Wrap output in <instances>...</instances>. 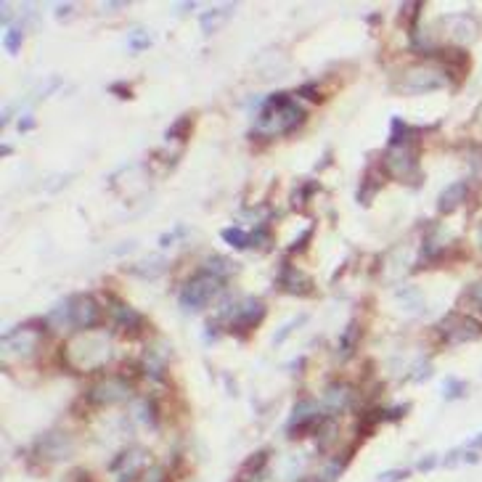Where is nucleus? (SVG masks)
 Returning <instances> with one entry per match:
<instances>
[{"label": "nucleus", "instance_id": "1", "mask_svg": "<svg viewBox=\"0 0 482 482\" xmlns=\"http://www.w3.org/2000/svg\"><path fill=\"white\" fill-rule=\"evenodd\" d=\"M307 120L305 109H302L292 93H273L265 98V106H262V114L257 117L255 127H252V138H268L278 136V133H289L294 127H300L302 122Z\"/></svg>", "mask_w": 482, "mask_h": 482}, {"label": "nucleus", "instance_id": "2", "mask_svg": "<svg viewBox=\"0 0 482 482\" xmlns=\"http://www.w3.org/2000/svg\"><path fill=\"white\" fill-rule=\"evenodd\" d=\"M101 316H104L101 302L96 300L93 294H75V297H66L61 302L59 307L51 313L48 321L53 326H64L66 323L75 332H91V329H96L101 323Z\"/></svg>", "mask_w": 482, "mask_h": 482}, {"label": "nucleus", "instance_id": "3", "mask_svg": "<svg viewBox=\"0 0 482 482\" xmlns=\"http://www.w3.org/2000/svg\"><path fill=\"white\" fill-rule=\"evenodd\" d=\"M448 85V72L443 66H432V64H413L403 69L395 77V91L403 96H424V93L440 91Z\"/></svg>", "mask_w": 482, "mask_h": 482}, {"label": "nucleus", "instance_id": "4", "mask_svg": "<svg viewBox=\"0 0 482 482\" xmlns=\"http://www.w3.org/2000/svg\"><path fill=\"white\" fill-rule=\"evenodd\" d=\"M262 318H265V302L257 297H244V300L228 305V310H223V316H220V323H226L231 334L247 337L262 323Z\"/></svg>", "mask_w": 482, "mask_h": 482}, {"label": "nucleus", "instance_id": "5", "mask_svg": "<svg viewBox=\"0 0 482 482\" xmlns=\"http://www.w3.org/2000/svg\"><path fill=\"white\" fill-rule=\"evenodd\" d=\"M223 278H217V276H212L210 271H202L196 273L194 278H188L186 281V287L181 289V307L183 310H188V313H196V310H202V307H207L215 297H217V292L223 289Z\"/></svg>", "mask_w": 482, "mask_h": 482}, {"label": "nucleus", "instance_id": "6", "mask_svg": "<svg viewBox=\"0 0 482 482\" xmlns=\"http://www.w3.org/2000/svg\"><path fill=\"white\" fill-rule=\"evenodd\" d=\"M382 170L384 175L392 181L400 183H419V154L416 146H403V149H387V154L382 157Z\"/></svg>", "mask_w": 482, "mask_h": 482}, {"label": "nucleus", "instance_id": "7", "mask_svg": "<svg viewBox=\"0 0 482 482\" xmlns=\"http://www.w3.org/2000/svg\"><path fill=\"white\" fill-rule=\"evenodd\" d=\"M437 332L448 345H467L482 337V323L467 313H448L437 323Z\"/></svg>", "mask_w": 482, "mask_h": 482}, {"label": "nucleus", "instance_id": "8", "mask_svg": "<svg viewBox=\"0 0 482 482\" xmlns=\"http://www.w3.org/2000/svg\"><path fill=\"white\" fill-rule=\"evenodd\" d=\"M323 422H326V416L318 413L316 400H313V398H302V400H297V406L292 408V419H289V424H287V435L289 437L310 435V432H318Z\"/></svg>", "mask_w": 482, "mask_h": 482}, {"label": "nucleus", "instance_id": "9", "mask_svg": "<svg viewBox=\"0 0 482 482\" xmlns=\"http://www.w3.org/2000/svg\"><path fill=\"white\" fill-rule=\"evenodd\" d=\"M133 392V384L122 377H104L98 379L91 387L88 398H91L93 406H111V403H120V400H127Z\"/></svg>", "mask_w": 482, "mask_h": 482}, {"label": "nucleus", "instance_id": "10", "mask_svg": "<svg viewBox=\"0 0 482 482\" xmlns=\"http://www.w3.org/2000/svg\"><path fill=\"white\" fill-rule=\"evenodd\" d=\"M106 302H109V316H111L114 329L122 334H127V337H138V332L146 326L143 316H141L138 310H133L127 302H122L120 297H114V294H106Z\"/></svg>", "mask_w": 482, "mask_h": 482}, {"label": "nucleus", "instance_id": "11", "mask_svg": "<svg viewBox=\"0 0 482 482\" xmlns=\"http://www.w3.org/2000/svg\"><path fill=\"white\" fill-rule=\"evenodd\" d=\"M40 342V334L35 332V323H21L16 332L3 334V350L6 352H16L21 358H30L32 352L37 350Z\"/></svg>", "mask_w": 482, "mask_h": 482}, {"label": "nucleus", "instance_id": "12", "mask_svg": "<svg viewBox=\"0 0 482 482\" xmlns=\"http://www.w3.org/2000/svg\"><path fill=\"white\" fill-rule=\"evenodd\" d=\"M276 287L281 289V292H287V294H294V297H310V294L316 292L313 281H310L300 268H294V265H289V262H281Z\"/></svg>", "mask_w": 482, "mask_h": 482}, {"label": "nucleus", "instance_id": "13", "mask_svg": "<svg viewBox=\"0 0 482 482\" xmlns=\"http://www.w3.org/2000/svg\"><path fill=\"white\" fill-rule=\"evenodd\" d=\"M149 458H151L149 451L133 445V448H127V451L122 453L120 458L111 464V469L120 472V482H136L138 474L149 467Z\"/></svg>", "mask_w": 482, "mask_h": 482}, {"label": "nucleus", "instance_id": "14", "mask_svg": "<svg viewBox=\"0 0 482 482\" xmlns=\"http://www.w3.org/2000/svg\"><path fill=\"white\" fill-rule=\"evenodd\" d=\"M443 30L448 32V37H453L456 43H472L477 37V19L469 14H451L443 19Z\"/></svg>", "mask_w": 482, "mask_h": 482}, {"label": "nucleus", "instance_id": "15", "mask_svg": "<svg viewBox=\"0 0 482 482\" xmlns=\"http://www.w3.org/2000/svg\"><path fill=\"white\" fill-rule=\"evenodd\" d=\"M352 406H355V392H352L350 384H345V382H334V384L326 387V392H323V408H326L329 413L339 416V413L350 411Z\"/></svg>", "mask_w": 482, "mask_h": 482}, {"label": "nucleus", "instance_id": "16", "mask_svg": "<svg viewBox=\"0 0 482 482\" xmlns=\"http://www.w3.org/2000/svg\"><path fill=\"white\" fill-rule=\"evenodd\" d=\"M35 451L40 453L46 461H59L72 453V440L64 432H48L35 443Z\"/></svg>", "mask_w": 482, "mask_h": 482}, {"label": "nucleus", "instance_id": "17", "mask_svg": "<svg viewBox=\"0 0 482 482\" xmlns=\"http://www.w3.org/2000/svg\"><path fill=\"white\" fill-rule=\"evenodd\" d=\"M467 194H469V186L464 181H456L451 186H445L440 191V196H437V210L443 212V215H451V212H456L464 204Z\"/></svg>", "mask_w": 482, "mask_h": 482}, {"label": "nucleus", "instance_id": "18", "mask_svg": "<svg viewBox=\"0 0 482 482\" xmlns=\"http://www.w3.org/2000/svg\"><path fill=\"white\" fill-rule=\"evenodd\" d=\"M233 8H236V3L217 6V8L207 11V14L199 19V21H202V32H204V35H215V32L220 30V27H223V24L228 21V16H231V11H233Z\"/></svg>", "mask_w": 482, "mask_h": 482}, {"label": "nucleus", "instance_id": "19", "mask_svg": "<svg viewBox=\"0 0 482 482\" xmlns=\"http://www.w3.org/2000/svg\"><path fill=\"white\" fill-rule=\"evenodd\" d=\"M413 138H416V130H413V127H408L406 120L392 117V133H390V146H392V149L416 146V143H413Z\"/></svg>", "mask_w": 482, "mask_h": 482}, {"label": "nucleus", "instance_id": "20", "mask_svg": "<svg viewBox=\"0 0 482 482\" xmlns=\"http://www.w3.org/2000/svg\"><path fill=\"white\" fill-rule=\"evenodd\" d=\"M133 416H136V422L143 424V427H157V419H159L157 403H154L151 398H138L136 403H133Z\"/></svg>", "mask_w": 482, "mask_h": 482}, {"label": "nucleus", "instance_id": "21", "mask_svg": "<svg viewBox=\"0 0 482 482\" xmlns=\"http://www.w3.org/2000/svg\"><path fill=\"white\" fill-rule=\"evenodd\" d=\"M141 371L149 379H165V374H167L165 355H157L154 350H149V352L141 358Z\"/></svg>", "mask_w": 482, "mask_h": 482}, {"label": "nucleus", "instance_id": "22", "mask_svg": "<svg viewBox=\"0 0 482 482\" xmlns=\"http://www.w3.org/2000/svg\"><path fill=\"white\" fill-rule=\"evenodd\" d=\"M236 262L233 260H228V257H210L207 262H204V271H210L212 276H217V278H223V281H228V276H233L236 273Z\"/></svg>", "mask_w": 482, "mask_h": 482}, {"label": "nucleus", "instance_id": "23", "mask_svg": "<svg viewBox=\"0 0 482 482\" xmlns=\"http://www.w3.org/2000/svg\"><path fill=\"white\" fill-rule=\"evenodd\" d=\"M358 339H361V326L352 321V323H347L345 334H342V339H339V355H342V358H350L355 345H358Z\"/></svg>", "mask_w": 482, "mask_h": 482}, {"label": "nucleus", "instance_id": "24", "mask_svg": "<svg viewBox=\"0 0 482 482\" xmlns=\"http://www.w3.org/2000/svg\"><path fill=\"white\" fill-rule=\"evenodd\" d=\"M21 43H24V30H21V24H8V27H6V37H3L6 53H11V56H19V51H21Z\"/></svg>", "mask_w": 482, "mask_h": 482}, {"label": "nucleus", "instance_id": "25", "mask_svg": "<svg viewBox=\"0 0 482 482\" xmlns=\"http://www.w3.org/2000/svg\"><path fill=\"white\" fill-rule=\"evenodd\" d=\"M377 191H379V178L374 175V170H368V172L363 175L361 188H358V202H361V204H368V202H371V194H377Z\"/></svg>", "mask_w": 482, "mask_h": 482}, {"label": "nucleus", "instance_id": "26", "mask_svg": "<svg viewBox=\"0 0 482 482\" xmlns=\"http://www.w3.org/2000/svg\"><path fill=\"white\" fill-rule=\"evenodd\" d=\"M220 239L231 244L233 249H244V247H249V233L247 231H241V228H223L220 231Z\"/></svg>", "mask_w": 482, "mask_h": 482}, {"label": "nucleus", "instance_id": "27", "mask_svg": "<svg viewBox=\"0 0 482 482\" xmlns=\"http://www.w3.org/2000/svg\"><path fill=\"white\" fill-rule=\"evenodd\" d=\"M464 392H467V382H461V379H456V377L443 379V398H445V400H458Z\"/></svg>", "mask_w": 482, "mask_h": 482}, {"label": "nucleus", "instance_id": "28", "mask_svg": "<svg viewBox=\"0 0 482 482\" xmlns=\"http://www.w3.org/2000/svg\"><path fill=\"white\" fill-rule=\"evenodd\" d=\"M151 46V37H149V32L146 30H133L130 35H127V48L133 51V53H141V51H146V48Z\"/></svg>", "mask_w": 482, "mask_h": 482}, {"label": "nucleus", "instance_id": "29", "mask_svg": "<svg viewBox=\"0 0 482 482\" xmlns=\"http://www.w3.org/2000/svg\"><path fill=\"white\" fill-rule=\"evenodd\" d=\"M347 458H350V453L339 456V458H332V464L326 467V472H323V477H321V480H323V482H337V480H339V474L347 469Z\"/></svg>", "mask_w": 482, "mask_h": 482}, {"label": "nucleus", "instance_id": "30", "mask_svg": "<svg viewBox=\"0 0 482 482\" xmlns=\"http://www.w3.org/2000/svg\"><path fill=\"white\" fill-rule=\"evenodd\" d=\"M136 482H167V469L162 464H149L138 474Z\"/></svg>", "mask_w": 482, "mask_h": 482}, {"label": "nucleus", "instance_id": "31", "mask_svg": "<svg viewBox=\"0 0 482 482\" xmlns=\"http://www.w3.org/2000/svg\"><path fill=\"white\" fill-rule=\"evenodd\" d=\"M271 231L265 226H257L249 231V247H257V249H268L271 247Z\"/></svg>", "mask_w": 482, "mask_h": 482}, {"label": "nucleus", "instance_id": "32", "mask_svg": "<svg viewBox=\"0 0 482 482\" xmlns=\"http://www.w3.org/2000/svg\"><path fill=\"white\" fill-rule=\"evenodd\" d=\"M188 130H191V117H178L175 125L167 130V141H186Z\"/></svg>", "mask_w": 482, "mask_h": 482}, {"label": "nucleus", "instance_id": "33", "mask_svg": "<svg viewBox=\"0 0 482 482\" xmlns=\"http://www.w3.org/2000/svg\"><path fill=\"white\" fill-rule=\"evenodd\" d=\"M268 458H271V451H257L255 456H249L247 458V464H244V469L249 472V474H257V472H262L265 469V464H268Z\"/></svg>", "mask_w": 482, "mask_h": 482}, {"label": "nucleus", "instance_id": "34", "mask_svg": "<svg viewBox=\"0 0 482 482\" xmlns=\"http://www.w3.org/2000/svg\"><path fill=\"white\" fill-rule=\"evenodd\" d=\"M398 300L403 302L408 310H419L422 307V292L419 289H400L398 292Z\"/></svg>", "mask_w": 482, "mask_h": 482}, {"label": "nucleus", "instance_id": "35", "mask_svg": "<svg viewBox=\"0 0 482 482\" xmlns=\"http://www.w3.org/2000/svg\"><path fill=\"white\" fill-rule=\"evenodd\" d=\"M408 411H411V406H408V403H403V406L384 408V411H382V422H400Z\"/></svg>", "mask_w": 482, "mask_h": 482}, {"label": "nucleus", "instance_id": "36", "mask_svg": "<svg viewBox=\"0 0 482 482\" xmlns=\"http://www.w3.org/2000/svg\"><path fill=\"white\" fill-rule=\"evenodd\" d=\"M408 477H411V469H390V472H382L377 482H403Z\"/></svg>", "mask_w": 482, "mask_h": 482}, {"label": "nucleus", "instance_id": "37", "mask_svg": "<svg viewBox=\"0 0 482 482\" xmlns=\"http://www.w3.org/2000/svg\"><path fill=\"white\" fill-rule=\"evenodd\" d=\"M297 96L307 98V101H313V104H323V96H321L313 85H300V88H297Z\"/></svg>", "mask_w": 482, "mask_h": 482}, {"label": "nucleus", "instance_id": "38", "mask_svg": "<svg viewBox=\"0 0 482 482\" xmlns=\"http://www.w3.org/2000/svg\"><path fill=\"white\" fill-rule=\"evenodd\" d=\"M467 300L477 307V310H482V281H477V284H472L467 292Z\"/></svg>", "mask_w": 482, "mask_h": 482}, {"label": "nucleus", "instance_id": "39", "mask_svg": "<svg viewBox=\"0 0 482 482\" xmlns=\"http://www.w3.org/2000/svg\"><path fill=\"white\" fill-rule=\"evenodd\" d=\"M310 236H313V228H307V231H305V233H302V236L294 241V244H289V252H292V255H297V252H305V247H307Z\"/></svg>", "mask_w": 482, "mask_h": 482}, {"label": "nucleus", "instance_id": "40", "mask_svg": "<svg viewBox=\"0 0 482 482\" xmlns=\"http://www.w3.org/2000/svg\"><path fill=\"white\" fill-rule=\"evenodd\" d=\"M302 321H305V318L300 316V318H294L292 323H287V326H281V329H278V334H276V339H273V345H281V342H284V339L289 337V332H292L294 326H300Z\"/></svg>", "mask_w": 482, "mask_h": 482}, {"label": "nucleus", "instance_id": "41", "mask_svg": "<svg viewBox=\"0 0 482 482\" xmlns=\"http://www.w3.org/2000/svg\"><path fill=\"white\" fill-rule=\"evenodd\" d=\"M429 374H432V366H429V363H422V366H416V368L411 371V379H413V382H427Z\"/></svg>", "mask_w": 482, "mask_h": 482}, {"label": "nucleus", "instance_id": "42", "mask_svg": "<svg viewBox=\"0 0 482 482\" xmlns=\"http://www.w3.org/2000/svg\"><path fill=\"white\" fill-rule=\"evenodd\" d=\"M435 467H440V458H437V456H424L422 461L416 464V469H419V472H432Z\"/></svg>", "mask_w": 482, "mask_h": 482}, {"label": "nucleus", "instance_id": "43", "mask_svg": "<svg viewBox=\"0 0 482 482\" xmlns=\"http://www.w3.org/2000/svg\"><path fill=\"white\" fill-rule=\"evenodd\" d=\"M109 91L114 93V96H122V98H133V91H130V85H125V82H114V85H109Z\"/></svg>", "mask_w": 482, "mask_h": 482}, {"label": "nucleus", "instance_id": "44", "mask_svg": "<svg viewBox=\"0 0 482 482\" xmlns=\"http://www.w3.org/2000/svg\"><path fill=\"white\" fill-rule=\"evenodd\" d=\"M318 191V183H302V188H300V199H297V204H305V202H307V196L310 194H316Z\"/></svg>", "mask_w": 482, "mask_h": 482}, {"label": "nucleus", "instance_id": "45", "mask_svg": "<svg viewBox=\"0 0 482 482\" xmlns=\"http://www.w3.org/2000/svg\"><path fill=\"white\" fill-rule=\"evenodd\" d=\"M467 448H472V451L482 453V435H474V437H472V440L467 443Z\"/></svg>", "mask_w": 482, "mask_h": 482}, {"label": "nucleus", "instance_id": "46", "mask_svg": "<svg viewBox=\"0 0 482 482\" xmlns=\"http://www.w3.org/2000/svg\"><path fill=\"white\" fill-rule=\"evenodd\" d=\"M32 127H35V120H32V117H21V122H19V130H21V133H27V130H32Z\"/></svg>", "mask_w": 482, "mask_h": 482}, {"label": "nucleus", "instance_id": "47", "mask_svg": "<svg viewBox=\"0 0 482 482\" xmlns=\"http://www.w3.org/2000/svg\"><path fill=\"white\" fill-rule=\"evenodd\" d=\"M196 3L194 0H188V3H178V6H175V8H178V11H191V8H194Z\"/></svg>", "mask_w": 482, "mask_h": 482}, {"label": "nucleus", "instance_id": "48", "mask_svg": "<svg viewBox=\"0 0 482 482\" xmlns=\"http://www.w3.org/2000/svg\"><path fill=\"white\" fill-rule=\"evenodd\" d=\"M477 236H480V244H482V226H480V231H477Z\"/></svg>", "mask_w": 482, "mask_h": 482}, {"label": "nucleus", "instance_id": "49", "mask_svg": "<svg viewBox=\"0 0 482 482\" xmlns=\"http://www.w3.org/2000/svg\"><path fill=\"white\" fill-rule=\"evenodd\" d=\"M300 482H323V480H300Z\"/></svg>", "mask_w": 482, "mask_h": 482}]
</instances>
